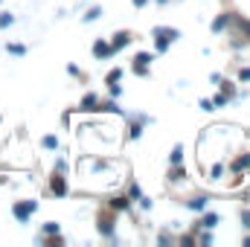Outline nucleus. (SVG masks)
I'll use <instances>...</instances> for the list:
<instances>
[{
	"instance_id": "obj_1",
	"label": "nucleus",
	"mask_w": 250,
	"mask_h": 247,
	"mask_svg": "<svg viewBox=\"0 0 250 247\" xmlns=\"http://www.w3.org/2000/svg\"><path fill=\"white\" fill-rule=\"evenodd\" d=\"M29 212H35V201H26V204H18V206H15V215H18L21 221H26Z\"/></svg>"
},
{
	"instance_id": "obj_2",
	"label": "nucleus",
	"mask_w": 250,
	"mask_h": 247,
	"mask_svg": "<svg viewBox=\"0 0 250 247\" xmlns=\"http://www.w3.org/2000/svg\"><path fill=\"white\" fill-rule=\"evenodd\" d=\"M93 53H96V56H108V53H111V47H108V44H96V47H93Z\"/></svg>"
},
{
	"instance_id": "obj_3",
	"label": "nucleus",
	"mask_w": 250,
	"mask_h": 247,
	"mask_svg": "<svg viewBox=\"0 0 250 247\" xmlns=\"http://www.w3.org/2000/svg\"><path fill=\"white\" fill-rule=\"evenodd\" d=\"M53 192H59V195H64V192H67V186H64V181H59V178H56V181H53Z\"/></svg>"
},
{
	"instance_id": "obj_4",
	"label": "nucleus",
	"mask_w": 250,
	"mask_h": 247,
	"mask_svg": "<svg viewBox=\"0 0 250 247\" xmlns=\"http://www.w3.org/2000/svg\"><path fill=\"white\" fill-rule=\"evenodd\" d=\"M44 148H59V140L56 137H44Z\"/></svg>"
},
{
	"instance_id": "obj_5",
	"label": "nucleus",
	"mask_w": 250,
	"mask_h": 247,
	"mask_svg": "<svg viewBox=\"0 0 250 247\" xmlns=\"http://www.w3.org/2000/svg\"><path fill=\"white\" fill-rule=\"evenodd\" d=\"M189 209H198V212H201V209H204V198H195V201H189Z\"/></svg>"
},
{
	"instance_id": "obj_6",
	"label": "nucleus",
	"mask_w": 250,
	"mask_h": 247,
	"mask_svg": "<svg viewBox=\"0 0 250 247\" xmlns=\"http://www.w3.org/2000/svg\"><path fill=\"white\" fill-rule=\"evenodd\" d=\"M215 224H218V215H207L204 218V227H215Z\"/></svg>"
},
{
	"instance_id": "obj_7",
	"label": "nucleus",
	"mask_w": 250,
	"mask_h": 247,
	"mask_svg": "<svg viewBox=\"0 0 250 247\" xmlns=\"http://www.w3.org/2000/svg\"><path fill=\"white\" fill-rule=\"evenodd\" d=\"M96 18H99V9H90V12L84 15V21H96Z\"/></svg>"
},
{
	"instance_id": "obj_8",
	"label": "nucleus",
	"mask_w": 250,
	"mask_h": 247,
	"mask_svg": "<svg viewBox=\"0 0 250 247\" xmlns=\"http://www.w3.org/2000/svg\"><path fill=\"white\" fill-rule=\"evenodd\" d=\"M123 44H128V35H117V41H114V47H123Z\"/></svg>"
},
{
	"instance_id": "obj_9",
	"label": "nucleus",
	"mask_w": 250,
	"mask_h": 247,
	"mask_svg": "<svg viewBox=\"0 0 250 247\" xmlns=\"http://www.w3.org/2000/svg\"><path fill=\"white\" fill-rule=\"evenodd\" d=\"M224 23H227V18H218V21H215V23H212V29H215V32H218V29H221V26H224Z\"/></svg>"
}]
</instances>
